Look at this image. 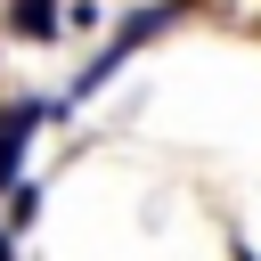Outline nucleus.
<instances>
[{"label":"nucleus","mask_w":261,"mask_h":261,"mask_svg":"<svg viewBox=\"0 0 261 261\" xmlns=\"http://www.w3.org/2000/svg\"><path fill=\"white\" fill-rule=\"evenodd\" d=\"M33 122H41V106H8V114H0V188L16 179V155H24Z\"/></svg>","instance_id":"7ed1b4c3"},{"label":"nucleus","mask_w":261,"mask_h":261,"mask_svg":"<svg viewBox=\"0 0 261 261\" xmlns=\"http://www.w3.org/2000/svg\"><path fill=\"white\" fill-rule=\"evenodd\" d=\"M0 261H16V253H8V237H0Z\"/></svg>","instance_id":"20e7f679"},{"label":"nucleus","mask_w":261,"mask_h":261,"mask_svg":"<svg viewBox=\"0 0 261 261\" xmlns=\"http://www.w3.org/2000/svg\"><path fill=\"white\" fill-rule=\"evenodd\" d=\"M171 16H179V0H163V8H147V16H130V24H122V33H114V41H106V49H98V65H90V73H82V90H98V82H106V73H122V65H130V49H139V41H147V33H163V24H171ZM82 90H73V98H82Z\"/></svg>","instance_id":"f257e3e1"},{"label":"nucleus","mask_w":261,"mask_h":261,"mask_svg":"<svg viewBox=\"0 0 261 261\" xmlns=\"http://www.w3.org/2000/svg\"><path fill=\"white\" fill-rule=\"evenodd\" d=\"M57 24H65L57 0H8V33L16 41H57Z\"/></svg>","instance_id":"f03ea898"}]
</instances>
